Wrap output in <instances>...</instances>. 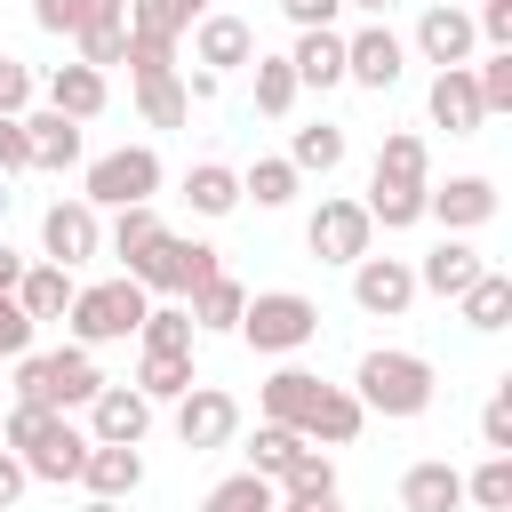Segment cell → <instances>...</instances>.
<instances>
[{"label": "cell", "instance_id": "obj_35", "mask_svg": "<svg viewBox=\"0 0 512 512\" xmlns=\"http://www.w3.org/2000/svg\"><path fill=\"white\" fill-rule=\"evenodd\" d=\"M376 176H384V184H432V152H424V136H384Z\"/></svg>", "mask_w": 512, "mask_h": 512}, {"label": "cell", "instance_id": "obj_26", "mask_svg": "<svg viewBox=\"0 0 512 512\" xmlns=\"http://www.w3.org/2000/svg\"><path fill=\"white\" fill-rule=\"evenodd\" d=\"M360 424H368L360 392L328 384V392H320V408H312V424H304V440H328V448H344V440H360Z\"/></svg>", "mask_w": 512, "mask_h": 512}, {"label": "cell", "instance_id": "obj_55", "mask_svg": "<svg viewBox=\"0 0 512 512\" xmlns=\"http://www.w3.org/2000/svg\"><path fill=\"white\" fill-rule=\"evenodd\" d=\"M280 512H344V504H336V488H328V496H280Z\"/></svg>", "mask_w": 512, "mask_h": 512}, {"label": "cell", "instance_id": "obj_18", "mask_svg": "<svg viewBox=\"0 0 512 512\" xmlns=\"http://www.w3.org/2000/svg\"><path fill=\"white\" fill-rule=\"evenodd\" d=\"M320 392H328V384H320L312 368H280V376H264V416L288 424V432H304L312 408H320Z\"/></svg>", "mask_w": 512, "mask_h": 512}, {"label": "cell", "instance_id": "obj_25", "mask_svg": "<svg viewBox=\"0 0 512 512\" xmlns=\"http://www.w3.org/2000/svg\"><path fill=\"white\" fill-rule=\"evenodd\" d=\"M16 304H24L32 320H64V312H72V272H64V264H32V272H16Z\"/></svg>", "mask_w": 512, "mask_h": 512}, {"label": "cell", "instance_id": "obj_37", "mask_svg": "<svg viewBox=\"0 0 512 512\" xmlns=\"http://www.w3.org/2000/svg\"><path fill=\"white\" fill-rule=\"evenodd\" d=\"M160 232H168V224L152 216V200H136V208H120V216H112V256H120V264H136Z\"/></svg>", "mask_w": 512, "mask_h": 512}, {"label": "cell", "instance_id": "obj_44", "mask_svg": "<svg viewBox=\"0 0 512 512\" xmlns=\"http://www.w3.org/2000/svg\"><path fill=\"white\" fill-rule=\"evenodd\" d=\"M464 496H472L480 512H512V456H488V464L464 480Z\"/></svg>", "mask_w": 512, "mask_h": 512}, {"label": "cell", "instance_id": "obj_23", "mask_svg": "<svg viewBox=\"0 0 512 512\" xmlns=\"http://www.w3.org/2000/svg\"><path fill=\"white\" fill-rule=\"evenodd\" d=\"M288 64H296V88H336V80H344V40H336V24L304 32Z\"/></svg>", "mask_w": 512, "mask_h": 512}, {"label": "cell", "instance_id": "obj_41", "mask_svg": "<svg viewBox=\"0 0 512 512\" xmlns=\"http://www.w3.org/2000/svg\"><path fill=\"white\" fill-rule=\"evenodd\" d=\"M288 104H296V64H288V56H256V112L280 120Z\"/></svg>", "mask_w": 512, "mask_h": 512}, {"label": "cell", "instance_id": "obj_11", "mask_svg": "<svg viewBox=\"0 0 512 512\" xmlns=\"http://www.w3.org/2000/svg\"><path fill=\"white\" fill-rule=\"evenodd\" d=\"M88 424H96V440H120V448H136V440H144V424H152V400H144L136 384H96V400H88Z\"/></svg>", "mask_w": 512, "mask_h": 512}, {"label": "cell", "instance_id": "obj_34", "mask_svg": "<svg viewBox=\"0 0 512 512\" xmlns=\"http://www.w3.org/2000/svg\"><path fill=\"white\" fill-rule=\"evenodd\" d=\"M456 304H464V328H504V320H512V280H504V272H480Z\"/></svg>", "mask_w": 512, "mask_h": 512}, {"label": "cell", "instance_id": "obj_43", "mask_svg": "<svg viewBox=\"0 0 512 512\" xmlns=\"http://www.w3.org/2000/svg\"><path fill=\"white\" fill-rule=\"evenodd\" d=\"M240 192H256V208H288V200H296V168H288V160H256V168L240 176Z\"/></svg>", "mask_w": 512, "mask_h": 512}, {"label": "cell", "instance_id": "obj_10", "mask_svg": "<svg viewBox=\"0 0 512 512\" xmlns=\"http://www.w3.org/2000/svg\"><path fill=\"white\" fill-rule=\"evenodd\" d=\"M40 240H48V264H88L96 248H104V224H96V208L88 200H56L48 216H40Z\"/></svg>", "mask_w": 512, "mask_h": 512}, {"label": "cell", "instance_id": "obj_7", "mask_svg": "<svg viewBox=\"0 0 512 512\" xmlns=\"http://www.w3.org/2000/svg\"><path fill=\"white\" fill-rule=\"evenodd\" d=\"M368 232H376V224H368L360 200H320L312 224H304V240H312L320 264H360V256H368Z\"/></svg>", "mask_w": 512, "mask_h": 512}, {"label": "cell", "instance_id": "obj_21", "mask_svg": "<svg viewBox=\"0 0 512 512\" xmlns=\"http://www.w3.org/2000/svg\"><path fill=\"white\" fill-rule=\"evenodd\" d=\"M16 120H24L32 168H72V160H80V120H64L56 104H48V112H16Z\"/></svg>", "mask_w": 512, "mask_h": 512}, {"label": "cell", "instance_id": "obj_30", "mask_svg": "<svg viewBox=\"0 0 512 512\" xmlns=\"http://www.w3.org/2000/svg\"><path fill=\"white\" fill-rule=\"evenodd\" d=\"M200 376H192V352H144V368H136V392L144 400H184Z\"/></svg>", "mask_w": 512, "mask_h": 512}, {"label": "cell", "instance_id": "obj_50", "mask_svg": "<svg viewBox=\"0 0 512 512\" xmlns=\"http://www.w3.org/2000/svg\"><path fill=\"white\" fill-rule=\"evenodd\" d=\"M24 104H32V72H24L16 56H0V120H16Z\"/></svg>", "mask_w": 512, "mask_h": 512}, {"label": "cell", "instance_id": "obj_27", "mask_svg": "<svg viewBox=\"0 0 512 512\" xmlns=\"http://www.w3.org/2000/svg\"><path fill=\"white\" fill-rule=\"evenodd\" d=\"M128 0H32V24L40 32H88V24H120Z\"/></svg>", "mask_w": 512, "mask_h": 512}, {"label": "cell", "instance_id": "obj_48", "mask_svg": "<svg viewBox=\"0 0 512 512\" xmlns=\"http://www.w3.org/2000/svg\"><path fill=\"white\" fill-rule=\"evenodd\" d=\"M32 328H40V320L16 304V288H0V360H24V352H32Z\"/></svg>", "mask_w": 512, "mask_h": 512}, {"label": "cell", "instance_id": "obj_5", "mask_svg": "<svg viewBox=\"0 0 512 512\" xmlns=\"http://www.w3.org/2000/svg\"><path fill=\"white\" fill-rule=\"evenodd\" d=\"M136 320H144V288L136 280L72 288V336L80 344H120V336H136Z\"/></svg>", "mask_w": 512, "mask_h": 512}, {"label": "cell", "instance_id": "obj_29", "mask_svg": "<svg viewBox=\"0 0 512 512\" xmlns=\"http://www.w3.org/2000/svg\"><path fill=\"white\" fill-rule=\"evenodd\" d=\"M240 304H248V288L232 272H216L192 288V328H240Z\"/></svg>", "mask_w": 512, "mask_h": 512}, {"label": "cell", "instance_id": "obj_53", "mask_svg": "<svg viewBox=\"0 0 512 512\" xmlns=\"http://www.w3.org/2000/svg\"><path fill=\"white\" fill-rule=\"evenodd\" d=\"M32 168V144H24V120H0V176Z\"/></svg>", "mask_w": 512, "mask_h": 512}, {"label": "cell", "instance_id": "obj_40", "mask_svg": "<svg viewBox=\"0 0 512 512\" xmlns=\"http://www.w3.org/2000/svg\"><path fill=\"white\" fill-rule=\"evenodd\" d=\"M336 160H344V128H336V120H312V128H296V152H288V168H320V176H328Z\"/></svg>", "mask_w": 512, "mask_h": 512}, {"label": "cell", "instance_id": "obj_19", "mask_svg": "<svg viewBox=\"0 0 512 512\" xmlns=\"http://www.w3.org/2000/svg\"><path fill=\"white\" fill-rule=\"evenodd\" d=\"M80 480L96 488V496H136V480H144V456L136 448H120V440H88V456H80Z\"/></svg>", "mask_w": 512, "mask_h": 512}, {"label": "cell", "instance_id": "obj_54", "mask_svg": "<svg viewBox=\"0 0 512 512\" xmlns=\"http://www.w3.org/2000/svg\"><path fill=\"white\" fill-rule=\"evenodd\" d=\"M24 480H32V472H24V456H0V512L24 496Z\"/></svg>", "mask_w": 512, "mask_h": 512}, {"label": "cell", "instance_id": "obj_17", "mask_svg": "<svg viewBox=\"0 0 512 512\" xmlns=\"http://www.w3.org/2000/svg\"><path fill=\"white\" fill-rule=\"evenodd\" d=\"M344 80H360V88H392V80H400V40H392L384 24L352 32V40H344Z\"/></svg>", "mask_w": 512, "mask_h": 512}, {"label": "cell", "instance_id": "obj_51", "mask_svg": "<svg viewBox=\"0 0 512 512\" xmlns=\"http://www.w3.org/2000/svg\"><path fill=\"white\" fill-rule=\"evenodd\" d=\"M472 32H480V40H496V48H512V0H480Z\"/></svg>", "mask_w": 512, "mask_h": 512}, {"label": "cell", "instance_id": "obj_3", "mask_svg": "<svg viewBox=\"0 0 512 512\" xmlns=\"http://www.w3.org/2000/svg\"><path fill=\"white\" fill-rule=\"evenodd\" d=\"M360 408H376V416H424L432 408V360H416V352H368L360 360Z\"/></svg>", "mask_w": 512, "mask_h": 512}, {"label": "cell", "instance_id": "obj_4", "mask_svg": "<svg viewBox=\"0 0 512 512\" xmlns=\"http://www.w3.org/2000/svg\"><path fill=\"white\" fill-rule=\"evenodd\" d=\"M224 272V256L208 248V240H176V232H160L136 264H128V280L136 288H168V296H192L200 280H216Z\"/></svg>", "mask_w": 512, "mask_h": 512}, {"label": "cell", "instance_id": "obj_12", "mask_svg": "<svg viewBox=\"0 0 512 512\" xmlns=\"http://www.w3.org/2000/svg\"><path fill=\"white\" fill-rule=\"evenodd\" d=\"M432 120L448 128V136H480V88H472V64H440L432 72Z\"/></svg>", "mask_w": 512, "mask_h": 512}, {"label": "cell", "instance_id": "obj_2", "mask_svg": "<svg viewBox=\"0 0 512 512\" xmlns=\"http://www.w3.org/2000/svg\"><path fill=\"white\" fill-rule=\"evenodd\" d=\"M240 336H248L256 352H304V344L320 336V304L296 296V288H264V296L240 304Z\"/></svg>", "mask_w": 512, "mask_h": 512}, {"label": "cell", "instance_id": "obj_42", "mask_svg": "<svg viewBox=\"0 0 512 512\" xmlns=\"http://www.w3.org/2000/svg\"><path fill=\"white\" fill-rule=\"evenodd\" d=\"M168 48H176V40H160V32H136V24H128V56H120V64H128L136 80H168V72H176V56H168Z\"/></svg>", "mask_w": 512, "mask_h": 512}, {"label": "cell", "instance_id": "obj_38", "mask_svg": "<svg viewBox=\"0 0 512 512\" xmlns=\"http://www.w3.org/2000/svg\"><path fill=\"white\" fill-rule=\"evenodd\" d=\"M136 336H144V352H192V312H176V304H144Z\"/></svg>", "mask_w": 512, "mask_h": 512}, {"label": "cell", "instance_id": "obj_32", "mask_svg": "<svg viewBox=\"0 0 512 512\" xmlns=\"http://www.w3.org/2000/svg\"><path fill=\"white\" fill-rule=\"evenodd\" d=\"M200 512H280V488L264 480V472H232V480H216L208 488V504Z\"/></svg>", "mask_w": 512, "mask_h": 512}, {"label": "cell", "instance_id": "obj_56", "mask_svg": "<svg viewBox=\"0 0 512 512\" xmlns=\"http://www.w3.org/2000/svg\"><path fill=\"white\" fill-rule=\"evenodd\" d=\"M344 8H368V16H384V8H392V0H344Z\"/></svg>", "mask_w": 512, "mask_h": 512}, {"label": "cell", "instance_id": "obj_39", "mask_svg": "<svg viewBox=\"0 0 512 512\" xmlns=\"http://www.w3.org/2000/svg\"><path fill=\"white\" fill-rule=\"evenodd\" d=\"M136 104H144L152 128H184V112H192V96H184L176 72H168V80H136Z\"/></svg>", "mask_w": 512, "mask_h": 512}, {"label": "cell", "instance_id": "obj_15", "mask_svg": "<svg viewBox=\"0 0 512 512\" xmlns=\"http://www.w3.org/2000/svg\"><path fill=\"white\" fill-rule=\"evenodd\" d=\"M192 48H200V72H232V64H248L256 56V32H248V16H200L192 24Z\"/></svg>", "mask_w": 512, "mask_h": 512}, {"label": "cell", "instance_id": "obj_13", "mask_svg": "<svg viewBox=\"0 0 512 512\" xmlns=\"http://www.w3.org/2000/svg\"><path fill=\"white\" fill-rule=\"evenodd\" d=\"M424 216H440L448 232H472V224L496 216V184L488 176H448L440 192H424Z\"/></svg>", "mask_w": 512, "mask_h": 512}, {"label": "cell", "instance_id": "obj_8", "mask_svg": "<svg viewBox=\"0 0 512 512\" xmlns=\"http://www.w3.org/2000/svg\"><path fill=\"white\" fill-rule=\"evenodd\" d=\"M352 304L376 312V320H400V312L416 304V264H400V256H360V264H352Z\"/></svg>", "mask_w": 512, "mask_h": 512}, {"label": "cell", "instance_id": "obj_45", "mask_svg": "<svg viewBox=\"0 0 512 512\" xmlns=\"http://www.w3.org/2000/svg\"><path fill=\"white\" fill-rule=\"evenodd\" d=\"M72 40H80V64H96V72H104V64H120V56H128V16H120V24H88V32H72Z\"/></svg>", "mask_w": 512, "mask_h": 512}, {"label": "cell", "instance_id": "obj_58", "mask_svg": "<svg viewBox=\"0 0 512 512\" xmlns=\"http://www.w3.org/2000/svg\"><path fill=\"white\" fill-rule=\"evenodd\" d=\"M0 216H8V184H0Z\"/></svg>", "mask_w": 512, "mask_h": 512}, {"label": "cell", "instance_id": "obj_1", "mask_svg": "<svg viewBox=\"0 0 512 512\" xmlns=\"http://www.w3.org/2000/svg\"><path fill=\"white\" fill-rule=\"evenodd\" d=\"M96 360H88V344H64V352H24V368H16V392L32 400V408H88L96 400Z\"/></svg>", "mask_w": 512, "mask_h": 512}, {"label": "cell", "instance_id": "obj_57", "mask_svg": "<svg viewBox=\"0 0 512 512\" xmlns=\"http://www.w3.org/2000/svg\"><path fill=\"white\" fill-rule=\"evenodd\" d=\"M88 512H120V504H112V496H96V504H88Z\"/></svg>", "mask_w": 512, "mask_h": 512}, {"label": "cell", "instance_id": "obj_9", "mask_svg": "<svg viewBox=\"0 0 512 512\" xmlns=\"http://www.w3.org/2000/svg\"><path fill=\"white\" fill-rule=\"evenodd\" d=\"M240 432V400L232 392H216V384H192L184 400H176V440L200 456V448H224Z\"/></svg>", "mask_w": 512, "mask_h": 512}, {"label": "cell", "instance_id": "obj_36", "mask_svg": "<svg viewBox=\"0 0 512 512\" xmlns=\"http://www.w3.org/2000/svg\"><path fill=\"white\" fill-rule=\"evenodd\" d=\"M200 16H208V0H136V8H128V24H136V32H160V40L192 32Z\"/></svg>", "mask_w": 512, "mask_h": 512}, {"label": "cell", "instance_id": "obj_6", "mask_svg": "<svg viewBox=\"0 0 512 512\" xmlns=\"http://www.w3.org/2000/svg\"><path fill=\"white\" fill-rule=\"evenodd\" d=\"M160 192V152L152 144H120V152H104L96 168H88V208H136V200H152Z\"/></svg>", "mask_w": 512, "mask_h": 512}, {"label": "cell", "instance_id": "obj_46", "mask_svg": "<svg viewBox=\"0 0 512 512\" xmlns=\"http://www.w3.org/2000/svg\"><path fill=\"white\" fill-rule=\"evenodd\" d=\"M472 88H480V112H512V48H496V56L472 72Z\"/></svg>", "mask_w": 512, "mask_h": 512}, {"label": "cell", "instance_id": "obj_14", "mask_svg": "<svg viewBox=\"0 0 512 512\" xmlns=\"http://www.w3.org/2000/svg\"><path fill=\"white\" fill-rule=\"evenodd\" d=\"M472 40H480V32H472V16H464V8H448V0L416 16V48H424V64H472Z\"/></svg>", "mask_w": 512, "mask_h": 512}, {"label": "cell", "instance_id": "obj_47", "mask_svg": "<svg viewBox=\"0 0 512 512\" xmlns=\"http://www.w3.org/2000/svg\"><path fill=\"white\" fill-rule=\"evenodd\" d=\"M272 488H280V496H328V488H336V472H328V456H312V448H304Z\"/></svg>", "mask_w": 512, "mask_h": 512}, {"label": "cell", "instance_id": "obj_20", "mask_svg": "<svg viewBox=\"0 0 512 512\" xmlns=\"http://www.w3.org/2000/svg\"><path fill=\"white\" fill-rule=\"evenodd\" d=\"M400 504H408V512H456V504H464V472L440 464V456H424V464L400 472Z\"/></svg>", "mask_w": 512, "mask_h": 512}, {"label": "cell", "instance_id": "obj_33", "mask_svg": "<svg viewBox=\"0 0 512 512\" xmlns=\"http://www.w3.org/2000/svg\"><path fill=\"white\" fill-rule=\"evenodd\" d=\"M184 200H192L200 216H232V208H240V176L216 168V160H200V168L184 176Z\"/></svg>", "mask_w": 512, "mask_h": 512}, {"label": "cell", "instance_id": "obj_49", "mask_svg": "<svg viewBox=\"0 0 512 512\" xmlns=\"http://www.w3.org/2000/svg\"><path fill=\"white\" fill-rule=\"evenodd\" d=\"M480 440H488V456H504V448H512V384L480 408Z\"/></svg>", "mask_w": 512, "mask_h": 512}, {"label": "cell", "instance_id": "obj_24", "mask_svg": "<svg viewBox=\"0 0 512 512\" xmlns=\"http://www.w3.org/2000/svg\"><path fill=\"white\" fill-rule=\"evenodd\" d=\"M48 104H56L64 120H96V112H104V72H96V64H56Z\"/></svg>", "mask_w": 512, "mask_h": 512}, {"label": "cell", "instance_id": "obj_16", "mask_svg": "<svg viewBox=\"0 0 512 512\" xmlns=\"http://www.w3.org/2000/svg\"><path fill=\"white\" fill-rule=\"evenodd\" d=\"M80 456H88V440H80L64 416H48V432H40V440H24V472H32V480H56V488H64V480H80Z\"/></svg>", "mask_w": 512, "mask_h": 512}, {"label": "cell", "instance_id": "obj_22", "mask_svg": "<svg viewBox=\"0 0 512 512\" xmlns=\"http://www.w3.org/2000/svg\"><path fill=\"white\" fill-rule=\"evenodd\" d=\"M480 272H488V264H480V248H464V240H440V248L416 264V288H432V296H464Z\"/></svg>", "mask_w": 512, "mask_h": 512}, {"label": "cell", "instance_id": "obj_52", "mask_svg": "<svg viewBox=\"0 0 512 512\" xmlns=\"http://www.w3.org/2000/svg\"><path fill=\"white\" fill-rule=\"evenodd\" d=\"M336 8H344V0H280V16H288L296 32H320V24H336Z\"/></svg>", "mask_w": 512, "mask_h": 512}, {"label": "cell", "instance_id": "obj_28", "mask_svg": "<svg viewBox=\"0 0 512 512\" xmlns=\"http://www.w3.org/2000/svg\"><path fill=\"white\" fill-rule=\"evenodd\" d=\"M424 192H432V184H384V176H376L360 208H368V224L400 232V224H416V216H424Z\"/></svg>", "mask_w": 512, "mask_h": 512}, {"label": "cell", "instance_id": "obj_31", "mask_svg": "<svg viewBox=\"0 0 512 512\" xmlns=\"http://www.w3.org/2000/svg\"><path fill=\"white\" fill-rule=\"evenodd\" d=\"M304 448H312L304 432H288V424H272V416H264V424H256V440H248V472L280 480V472H288V464H296Z\"/></svg>", "mask_w": 512, "mask_h": 512}]
</instances>
